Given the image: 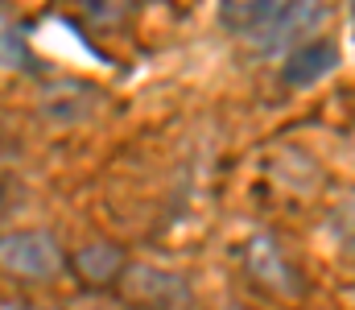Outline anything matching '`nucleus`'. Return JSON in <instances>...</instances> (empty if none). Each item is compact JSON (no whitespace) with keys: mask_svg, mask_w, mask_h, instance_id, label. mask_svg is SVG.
<instances>
[{"mask_svg":"<svg viewBox=\"0 0 355 310\" xmlns=\"http://www.w3.org/2000/svg\"><path fill=\"white\" fill-rule=\"evenodd\" d=\"M132 294L141 298V302H153V307H186L190 302V294L182 290V282L174 277H166V273H153V269H137L132 273Z\"/></svg>","mask_w":355,"mask_h":310,"instance_id":"20e7f679","label":"nucleus"},{"mask_svg":"<svg viewBox=\"0 0 355 310\" xmlns=\"http://www.w3.org/2000/svg\"><path fill=\"white\" fill-rule=\"evenodd\" d=\"M293 4L297 0H219V25L232 33H261L265 37Z\"/></svg>","mask_w":355,"mask_h":310,"instance_id":"f03ea898","label":"nucleus"},{"mask_svg":"<svg viewBox=\"0 0 355 310\" xmlns=\"http://www.w3.org/2000/svg\"><path fill=\"white\" fill-rule=\"evenodd\" d=\"M335 215H339V223H343V227H352V232H355V195H352L343 207H339Z\"/></svg>","mask_w":355,"mask_h":310,"instance_id":"0eeeda50","label":"nucleus"},{"mask_svg":"<svg viewBox=\"0 0 355 310\" xmlns=\"http://www.w3.org/2000/svg\"><path fill=\"white\" fill-rule=\"evenodd\" d=\"M120 265H124V257H120L116 244H87V248L75 252V269L87 282H112L120 273Z\"/></svg>","mask_w":355,"mask_h":310,"instance_id":"423d86ee","label":"nucleus"},{"mask_svg":"<svg viewBox=\"0 0 355 310\" xmlns=\"http://www.w3.org/2000/svg\"><path fill=\"white\" fill-rule=\"evenodd\" d=\"M352 12H355V0H352Z\"/></svg>","mask_w":355,"mask_h":310,"instance_id":"6e6552de","label":"nucleus"},{"mask_svg":"<svg viewBox=\"0 0 355 310\" xmlns=\"http://www.w3.org/2000/svg\"><path fill=\"white\" fill-rule=\"evenodd\" d=\"M248 269H252L261 282H268L272 290H285V294H293V286H297L293 269L281 261L277 244H268V240H257V244L248 248Z\"/></svg>","mask_w":355,"mask_h":310,"instance_id":"39448f33","label":"nucleus"},{"mask_svg":"<svg viewBox=\"0 0 355 310\" xmlns=\"http://www.w3.org/2000/svg\"><path fill=\"white\" fill-rule=\"evenodd\" d=\"M58 265H62V252H58L54 236H46V232H12V236H0V269L4 273L42 282V277H54Z\"/></svg>","mask_w":355,"mask_h":310,"instance_id":"f257e3e1","label":"nucleus"},{"mask_svg":"<svg viewBox=\"0 0 355 310\" xmlns=\"http://www.w3.org/2000/svg\"><path fill=\"white\" fill-rule=\"evenodd\" d=\"M339 67V42L331 37H314V42H302L289 58H285V83L289 87H310L318 83L322 75H331Z\"/></svg>","mask_w":355,"mask_h":310,"instance_id":"7ed1b4c3","label":"nucleus"}]
</instances>
